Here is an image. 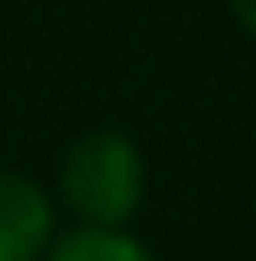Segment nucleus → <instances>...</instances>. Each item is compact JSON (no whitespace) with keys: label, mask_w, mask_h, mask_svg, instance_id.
<instances>
[{"label":"nucleus","mask_w":256,"mask_h":261,"mask_svg":"<svg viewBox=\"0 0 256 261\" xmlns=\"http://www.w3.org/2000/svg\"><path fill=\"white\" fill-rule=\"evenodd\" d=\"M54 213L38 181L0 171V261H38L48 245Z\"/></svg>","instance_id":"nucleus-2"},{"label":"nucleus","mask_w":256,"mask_h":261,"mask_svg":"<svg viewBox=\"0 0 256 261\" xmlns=\"http://www.w3.org/2000/svg\"><path fill=\"white\" fill-rule=\"evenodd\" d=\"M48 261H155V256L123 229H80L54 245Z\"/></svg>","instance_id":"nucleus-3"},{"label":"nucleus","mask_w":256,"mask_h":261,"mask_svg":"<svg viewBox=\"0 0 256 261\" xmlns=\"http://www.w3.org/2000/svg\"><path fill=\"white\" fill-rule=\"evenodd\" d=\"M59 192L86 229H123L144 197V160L134 139L112 128L80 134L59 165Z\"/></svg>","instance_id":"nucleus-1"},{"label":"nucleus","mask_w":256,"mask_h":261,"mask_svg":"<svg viewBox=\"0 0 256 261\" xmlns=\"http://www.w3.org/2000/svg\"><path fill=\"white\" fill-rule=\"evenodd\" d=\"M229 11L240 16V27H246V32H256V0H229Z\"/></svg>","instance_id":"nucleus-4"}]
</instances>
